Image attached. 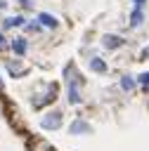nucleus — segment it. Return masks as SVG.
Wrapping results in <instances>:
<instances>
[{
  "label": "nucleus",
  "mask_w": 149,
  "mask_h": 151,
  "mask_svg": "<svg viewBox=\"0 0 149 151\" xmlns=\"http://www.w3.org/2000/svg\"><path fill=\"white\" fill-rule=\"evenodd\" d=\"M61 80H64V92H66V104L71 106H80L85 101L83 90H85V78L80 76L78 66L73 61H69L61 68Z\"/></svg>",
  "instance_id": "1"
},
{
  "label": "nucleus",
  "mask_w": 149,
  "mask_h": 151,
  "mask_svg": "<svg viewBox=\"0 0 149 151\" xmlns=\"http://www.w3.org/2000/svg\"><path fill=\"white\" fill-rule=\"evenodd\" d=\"M57 97H59V85L54 80H43V83H38L33 87L28 101H31V106L35 111H45V109H50L57 101Z\"/></svg>",
  "instance_id": "2"
},
{
  "label": "nucleus",
  "mask_w": 149,
  "mask_h": 151,
  "mask_svg": "<svg viewBox=\"0 0 149 151\" xmlns=\"http://www.w3.org/2000/svg\"><path fill=\"white\" fill-rule=\"evenodd\" d=\"M38 125H40L45 132H57V130H61V125H64V111H61V109H45L43 116H40V120H38Z\"/></svg>",
  "instance_id": "3"
},
{
  "label": "nucleus",
  "mask_w": 149,
  "mask_h": 151,
  "mask_svg": "<svg viewBox=\"0 0 149 151\" xmlns=\"http://www.w3.org/2000/svg\"><path fill=\"white\" fill-rule=\"evenodd\" d=\"M69 134H73V137H88V134H92V123L78 116V118H73L69 123Z\"/></svg>",
  "instance_id": "4"
},
{
  "label": "nucleus",
  "mask_w": 149,
  "mask_h": 151,
  "mask_svg": "<svg viewBox=\"0 0 149 151\" xmlns=\"http://www.w3.org/2000/svg\"><path fill=\"white\" fill-rule=\"evenodd\" d=\"M5 71L12 78H21V76H26V64H24L21 57H7L5 59Z\"/></svg>",
  "instance_id": "5"
},
{
  "label": "nucleus",
  "mask_w": 149,
  "mask_h": 151,
  "mask_svg": "<svg viewBox=\"0 0 149 151\" xmlns=\"http://www.w3.org/2000/svg\"><path fill=\"white\" fill-rule=\"evenodd\" d=\"M99 45H102L106 52H116V50H121V47L125 45V38L118 35V33H104V35L99 38Z\"/></svg>",
  "instance_id": "6"
},
{
  "label": "nucleus",
  "mask_w": 149,
  "mask_h": 151,
  "mask_svg": "<svg viewBox=\"0 0 149 151\" xmlns=\"http://www.w3.org/2000/svg\"><path fill=\"white\" fill-rule=\"evenodd\" d=\"M28 45H31V42H28L26 35H14V38L9 40V52H12L14 57H21V59H24V57L28 54Z\"/></svg>",
  "instance_id": "7"
},
{
  "label": "nucleus",
  "mask_w": 149,
  "mask_h": 151,
  "mask_svg": "<svg viewBox=\"0 0 149 151\" xmlns=\"http://www.w3.org/2000/svg\"><path fill=\"white\" fill-rule=\"evenodd\" d=\"M88 68H90L95 76H104V73L109 71V64H106L104 57H99V54H90V57H88Z\"/></svg>",
  "instance_id": "8"
},
{
  "label": "nucleus",
  "mask_w": 149,
  "mask_h": 151,
  "mask_svg": "<svg viewBox=\"0 0 149 151\" xmlns=\"http://www.w3.org/2000/svg\"><path fill=\"white\" fill-rule=\"evenodd\" d=\"M31 19H26L24 14H14V17H7V19H2V28L0 31H14V28H26V24H28Z\"/></svg>",
  "instance_id": "9"
},
{
  "label": "nucleus",
  "mask_w": 149,
  "mask_h": 151,
  "mask_svg": "<svg viewBox=\"0 0 149 151\" xmlns=\"http://www.w3.org/2000/svg\"><path fill=\"white\" fill-rule=\"evenodd\" d=\"M35 21L40 24V28H50V31L59 28V24H61L52 12H38V14H35Z\"/></svg>",
  "instance_id": "10"
},
{
  "label": "nucleus",
  "mask_w": 149,
  "mask_h": 151,
  "mask_svg": "<svg viewBox=\"0 0 149 151\" xmlns=\"http://www.w3.org/2000/svg\"><path fill=\"white\" fill-rule=\"evenodd\" d=\"M118 90H121L123 94L135 92V90H137V78H135L132 73H121V76H118Z\"/></svg>",
  "instance_id": "11"
},
{
  "label": "nucleus",
  "mask_w": 149,
  "mask_h": 151,
  "mask_svg": "<svg viewBox=\"0 0 149 151\" xmlns=\"http://www.w3.org/2000/svg\"><path fill=\"white\" fill-rule=\"evenodd\" d=\"M26 149H28V151H54V146H52L47 139H43V137H28Z\"/></svg>",
  "instance_id": "12"
},
{
  "label": "nucleus",
  "mask_w": 149,
  "mask_h": 151,
  "mask_svg": "<svg viewBox=\"0 0 149 151\" xmlns=\"http://www.w3.org/2000/svg\"><path fill=\"white\" fill-rule=\"evenodd\" d=\"M130 28H140L142 24H144V9L142 7H135L132 12H130Z\"/></svg>",
  "instance_id": "13"
},
{
  "label": "nucleus",
  "mask_w": 149,
  "mask_h": 151,
  "mask_svg": "<svg viewBox=\"0 0 149 151\" xmlns=\"http://www.w3.org/2000/svg\"><path fill=\"white\" fill-rule=\"evenodd\" d=\"M135 78H137V87H140L142 92H149V71H142V73H137Z\"/></svg>",
  "instance_id": "14"
},
{
  "label": "nucleus",
  "mask_w": 149,
  "mask_h": 151,
  "mask_svg": "<svg viewBox=\"0 0 149 151\" xmlns=\"http://www.w3.org/2000/svg\"><path fill=\"white\" fill-rule=\"evenodd\" d=\"M9 50V38L5 35V31H0V54H5Z\"/></svg>",
  "instance_id": "15"
},
{
  "label": "nucleus",
  "mask_w": 149,
  "mask_h": 151,
  "mask_svg": "<svg viewBox=\"0 0 149 151\" xmlns=\"http://www.w3.org/2000/svg\"><path fill=\"white\" fill-rule=\"evenodd\" d=\"M14 2H19L24 9H33V0H14Z\"/></svg>",
  "instance_id": "16"
},
{
  "label": "nucleus",
  "mask_w": 149,
  "mask_h": 151,
  "mask_svg": "<svg viewBox=\"0 0 149 151\" xmlns=\"http://www.w3.org/2000/svg\"><path fill=\"white\" fill-rule=\"evenodd\" d=\"M142 59H149V45H147V47H142Z\"/></svg>",
  "instance_id": "17"
},
{
  "label": "nucleus",
  "mask_w": 149,
  "mask_h": 151,
  "mask_svg": "<svg viewBox=\"0 0 149 151\" xmlns=\"http://www.w3.org/2000/svg\"><path fill=\"white\" fill-rule=\"evenodd\" d=\"M2 94H5V78L0 76V97H2Z\"/></svg>",
  "instance_id": "18"
},
{
  "label": "nucleus",
  "mask_w": 149,
  "mask_h": 151,
  "mask_svg": "<svg viewBox=\"0 0 149 151\" xmlns=\"http://www.w3.org/2000/svg\"><path fill=\"white\" fill-rule=\"evenodd\" d=\"M144 2H147V0H132V5H135V7H144Z\"/></svg>",
  "instance_id": "19"
},
{
  "label": "nucleus",
  "mask_w": 149,
  "mask_h": 151,
  "mask_svg": "<svg viewBox=\"0 0 149 151\" xmlns=\"http://www.w3.org/2000/svg\"><path fill=\"white\" fill-rule=\"evenodd\" d=\"M0 9H7V0H0Z\"/></svg>",
  "instance_id": "20"
}]
</instances>
